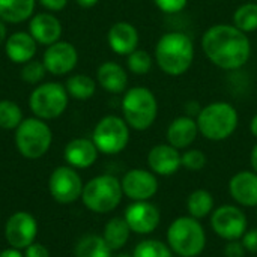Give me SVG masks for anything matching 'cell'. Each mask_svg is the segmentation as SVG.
Wrapping results in <instances>:
<instances>
[{"instance_id": "cell-1", "label": "cell", "mask_w": 257, "mask_h": 257, "mask_svg": "<svg viewBox=\"0 0 257 257\" xmlns=\"http://www.w3.org/2000/svg\"><path fill=\"white\" fill-rule=\"evenodd\" d=\"M206 57L221 69L233 71L242 68L251 54L250 39L242 30L230 24H215L202 38Z\"/></svg>"}, {"instance_id": "cell-2", "label": "cell", "mask_w": 257, "mask_h": 257, "mask_svg": "<svg viewBox=\"0 0 257 257\" xmlns=\"http://www.w3.org/2000/svg\"><path fill=\"white\" fill-rule=\"evenodd\" d=\"M155 59L161 71L167 75H182L193 63L194 44L190 36L182 32H169L158 39Z\"/></svg>"}, {"instance_id": "cell-3", "label": "cell", "mask_w": 257, "mask_h": 257, "mask_svg": "<svg viewBox=\"0 0 257 257\" xmlns=\"http://www.w3.org/2000/svg\"><path fill=\"white\" fill-rule=\"evenodd\" d=\"M238 111L229 102H212L203 107L197 116L199 133L212 142L229 139L238 126Z\"/></svg>"}, {"instance_id": "cell-4", "label": "cell", "mask_w": 257, "mask_h": 257, "mask_svg": "<svg viewBox=\"0 0 257 257\" xmlns=\"http://www.w3.org/2000/svg\"><path fill=\"white\" fill-rule=\"evenodd\" d=\"M167 242L178 256L197 257L206 245V235L196 218L179 217L169 226Z\"/></svg>"}, {"instance_id": "cell-5", "label": "cell", "mask_w": 257, "mask_h": 257, "mask_svg": "<svg viewBox=\"0 0 257 257\" xmlns=\"http://www.w3.org/2000/svg\"><path fill=\"white\" fill-rule=\"evenodd\" d=\"M122 184L111 175H99L90 179L81 193L84 206L96 214H107L116 209L122 200Z\"/></svg>"}, {"instance_id": "cell-6", "label": "cell", "mask_w": 257, "mask_h": 257, "mask_svg": "<svg viewBox=\"0 0 257 257\" xmlns=\"http://www.w3.org/2000/svg\"><path fill=\"white\" fill-rule=\"evenodd\" d=\"M122 113L128 126L137 131H145L152 126L157 119V98L146 87H133L122 99Z\"/></svg>"}, {"instance_id": "cell-7", "label": "cell", "mask_w": 257, "mask_h": 257, "mask_svg": "<svg viewBox=\"0 0 257 257\" xmlns=\"http://www.w3.org/2000/svg\"><path fill=\"white\" fill-rule=\"evenodd\" d=\"M53 142V133L50 126L39 117L23 119L15 130V145L18 152L29 158L38 160L44 157Z\"/></svg>"}, {"instance_id": "cell-8", "label": "cell", "mask_w": 257, "mask_h": 257, "mask_svg": "<svg viewBox=\"0 0 257 257\" xmlns=\"http://www.w3.org/2000/svg\"><path fill=\"white\" fill-rule=\"evenodd\" d=\"M68 99L69 95L65 86L50 81L39 84L33 89L29 98V107L35 117L50 120L63 114L68 107Z\"/></svg>"}, {"instance_id": "cell-9", "label": "cell", "mask_w": 257, "mask_h": 257, "mask_svg": "<svg viewBox=\"0 0 257 257\" xmlns=\"http://www.w3.org/2000/svg\"><path fill=\"white\" fill-rule=\"evenodd\" d=\"M92 140L99 152L116 155L122 152L130 142V126L125 119L119 116H105L96 123Z\"/></svg>"}, {"instance_id": "cell-10", "label": "cell", "mask_w": 257, "mask_h": 257, "mask_svg": "<svg viewBox=\"0 0 257 257\" xmlns=\"http://www.w3.org/2000/svg\"><path fill=\"white\" fill-rule=\"evenodd\" d=\"M51 197L63 205L74 203L81 197L83 182L80 175L71 166H60L53 170L48 179Z\"/></svg>"}, {"instance_id": "cell-11", "label": "cell", "mask_w": 257, "mask_h": 257, "mask_svg": "<svg viewBox=\"0 0 257 257\" xmlns=\"http://www.w3.org/2000/svg\"><path fill=\"white\" fill-rule=\"evenodd\" d=\"M211 226L220 238L226 241H238L247 232V217L239 208L224 205L212 211Z\"/></svg>"}, {"instance_id": "cell-12", "label": "cell", "mask_w": 257, "mask_h": 257, "mask_svg": "<svg viewBox=\"0 0 257 257\" xmlns=\"http://www.w3.org/2000/svg\"><path fill=\"white\" fill-rule=\"evenodd\" d=\"M36 235L38 223L32 214L26 211H18L8 218L5 226V238L11 247L26 250L35 242Z\"/></svg>"}, {"instance_id": "cell-13", "label": "cell", "mask_w": 257, "mask_h": 257, "mask_svg": "<svg viewBox=\"0 0 257 257\" xmlns=\"http://www.w3.org/2000/svg\"><path fill=\"white\" fill-rule=\"evenodd\" d=\"M120 184L123 194L134 202L149 200L158 191V179L155 173L143 169H133L126 172Z\"/></svg>"}, {"instance_id": "cell-14", "label": "cell", "mask_w": 257, "mask_h": 257, "mask_svg": "<svg viewBox=\"0 0 257 257\" xmlns=\"http://www.w3.org/2000/svg\"><path fill=\"white\" fill-rule=\"evenodd\" d=\"M125 221L128 223L131 232L139 235L152 233L161 221V214L158 208L145 200V202H134L125 211Z\"/></svg>"}, {"instance_id": "cell-15", "label": "cell", "mask_w": 257, "mask_h": 257, "mask_svg": "<svg viewBox=\"0 0 257 257\" xmlns=\"http://www.w3.org/2000/svg\"><path fill=\"white\" fill-rule=\"evenodd\" d=\"M42 62L50 74L65 75L75 68L78 62V53L72 44L65 41H57L48 45V48L44 53Z\"/></svg>"}, {"instance_id": "cell-16", "label": "cell", "mask_w": 257, "mask_h": 257, "mask_svg": "<svg viewBox=\"0 0 257 257\" xmlns=\"http://www.w3.org/2000/svg\"><path fill=\"white\" fill-rule=\"evenodd\" d=\"M148 164L152 173L170 176L182 167L179 149L172 145H157L148 154Z\"/></svg>"}, {"instance_id": "cell-17", "label": "cell", "mask_w": 257, "mask_h": 257, "mask_svg": "<svg viewBox=\"0 0 257 257\" xmlns=\"http://www.w3.org/2000/svg\"><path fill=\"white\" fill-rule=\"evenodd\" d=\"M29 33L38 44L51 45L60 39L62 23L53 14L41 12L32 17L29 23Z\"/></svg>"}, {"instance_id": "cell-18", "label": "cell", "mask_w": 257, "mask_h": 257, "mask_svg": "<svg viewBox=\"0 0 257 257\" xmlns=\"http://www.w3.org/2000/svg\"><path fill=\"white\" fill-rule=\"evenodd\" d=\"M107 41L110 48L119 56H128L139 45V32L137 29L126 21L114 23L107 35Z\"/></svg>"}, {"instance_id": "cell-19", "label": "cell", "mask_w": 257, "mask_h": 257, "mask_svg": "<svg viewBox=\"0 0 257 257\" xmlns=\"http://www.w3.org/2000/svg\"><path fill=\"white\" fill-rule=\"evenodd\" d=\"M230 196L242 206H257V173L256 172H239L229 182Z\"/></svg>"}, {"instance_id": "cell-20", "label": "cell", "mask_w": 257, "mask_h": 257, "mask_svg": "<svg viewBox=\"0 0 257 257\" xmlns=\"http://www.w3.org/2000/svg\"><path fill=\"white\" fill-rule=\"evenodd\" d=\"M98 152L93 140L74 139L65 148V160L74 169H87L96 161Z\"/></svg>"}, {"instance_id": "cell-21", "label": "cell", "mask_w": 257, "mask_h": 257, "mask_svg": "<svg viewBox=\"0 0 257 257\" xmlns=\"http://www.w3.org/2000/svg\"><path fill=\"white\" fill-rule=\"evenodd\" d=\"M5 53L14 63H27L36 54V41L27 32L12 33L5 44Z\"/></svg>"}, {"instance_id": "cell-22", "label": "cell", "mask_w": 257, "mask_h": 257, "mask_svg": "<svg viewBox=\"0 0 257 257\" xmlns=\"http://www.w3.org/2000/svg\"><path fill=\"white\" fill-rule=\"evenodd\" d=\"M197 134V120L190 116H179L167 128V142L176 149H185L194 143Z\"/></svg>"}, {"instance_id": "cell-23", "label": "cell", "mask_w": 257, "mask_h": 257, "mask_svg": "<svg viewBox=\"0 0 257 257\" xmlns=\"http://www.w3.org/2000/svg\"><path fill=\"white\" fill-rule=\"evenodd\" d=\"M96 80L104 90L111 92V93H120L126 87L128 75L119 63L105 62L98 68Z\"/></svg>"}, {"instance_id": "cell-24", "label": "cell", "mask_w": 257, "mask_h": 257, "mask_svg": "<svg viewBox=\"0 0 257 257\" xmlns=\"http://www.w3.org/2000/svg\"><path fill=\"white\" fill-rule=\"evenodd\" d=\"M35 0H0V20L5 23H23L33 15Z\"/></svg>"}, {"instance_id": "cell-25", "label": "cell", "mask_w": 257, "mask_h": 257, "mask_svg": "<svg viewBox=\"0 0 257 257\" xmlns=\"http://www.w3.org/2000/svg\"><path fill=\"white\" fill-rule=\"evenodd\" d=\"M130 233H131V229H130L128 223L125 221V218L114 217L105 224L102 238L107 242V245L113 251H116V250H120L128 242Z\"/></svg>"}, {"instance_id": "cell-26", "label": "cell", "mask_w": 257, "mask_h": 257, "mask_svg": "<svg viewBox=\"0 0 257 257\" xmlns=\"http://www.w3.org/2000/svg\"><path fill=\"white\" fill-rule=\"evenodd\" d=\"M111 248L102 236L86 235L75 245V257H111Z\"/></svg>"}, {"instance_id": "cell-27", "label": "cell", "mask_w": 257, "mask_h": 257, "mask_svg": "<svg viewBox=\"0 0 257 257\" xmlns=\"http://www.w3.org/2000/svg\"><path fill=\"white\" fill-rule=\"evenodd\" d=\"M65 89L71 98L78 101H87L95 95L96 84L92 77L86 74H75L68 78Z\"/></svg>"}, {"instance_id": "cell-28", "label": "cell", "mask_w": 257, "mask_h": 257, "mask_svg": "<svg viewBox=\"0 0 257 257\" xmlns=\"http://www.w3.org/2000/svg\"><path fill=\"white\" fill-rule=\"evenodd\" d=\"M187 209L190 212V217L200 220L208 217L214 209V197L206 190H196L188 196L187 200Z\"/></svg>"}, {"instance_id": "cell-29", "label": "cell", "mask_w": 257, "mask_h": 257, "mask_svg": "<svg viewBox=\"0 0 257 257\" xmlns=\"http://www.w3.org/2000/svg\"><path fill=\"white\" fill-rule=\"evenodd\" d=\"M233 26L244 33L257 30V3H245L239 6L233 14Z\"/></svg>"}, {"instance_id": "cell-30", "label": "cell", "mask_w": 257, "mask_h": 257, "mask_svg": "<svg viewBox=\"0 0 257 257\" xmlns=\"http://www.w3.org/2000/svg\"><path fill=\"white\" fill-rule=\"evenodd\" d=\"M23 122V111L20 105L9 99L0 101V128L17 130Z\"/></svg>"}, {"instance_id": "cell-31", "label": "cell", "mask_w": 257, "mask_h": 257, "mask_svg": "<svg viewBox=\"0 0 257 257\" xmlns=\"http://www.w3.org/2000/svg\"><path fill=\"white\" fill-rule=\"evenodd\" d=\"M133 257H172V250L161 241L146 239L137 244L133 251Z\"/></svg>"}, {"instance_id": "cell-32", "label": "cell", "mask_w": 257, "mask_h": 257, "mask_svg": "<svg viewBox=\"0 0 257 257\" xmlns=\"http://www.w3.org/2000/svg\"><path fill=\"white\" fill-rule=\"evenodd\" d=\"M152 66V57L145 50H134L131 54H128V68L136 75H145L149 72Z\"/></svg>"}, {"instance_id": "cell-33", "label": "cell", "mask_w": 257, "mask_h": 257, "mask_svg": "<svg viewBox=\"0 0 257 257\" xmlns=\"http://www.w3.org/2000/svg\"><path fill=\"white\" fill-rule=\"evenodd\" d=\"M45 72H47V69H45L44 62L32 59L27 63H24V66L21 69V78L29 84H36L44 78Z\"/></svg>"}, {"instance_id": "cell-34", "label": "cell", "mask_w": 257, "mask_h": 257, "mask_svg": "<svg viewBox=\"0 0 257 257\" xmlns=\"http://www.w3.org/2000/svg\"><path fill=\"white\" fill-rule=\"evenodd\" d=\"M181 164L182 167L188 170H202L206 166V155L199 149H190L181 155Z\"/></svg>"}, {"instance_id": "cell-35", "label": "cell", "mask_w": 257, "mask_h": 257, "mask_svg": "<svg viewBox=\"0 0 257 257\" xmlns=\"http://www.w3.org/2000/svg\"><path fill=\"white\" fill-rule=\"evenodd\" d=\"M157 8L166 14H175V12H181L185 6L188 0H154Z\"/></svg>"}, {"instance_id": "cell-36", "label": "cell", "mask_w": 257, "mask_h": 257, "mask_svg": "<svg viewBox=\"0 0 257 257\" xmlns=\"http://www.w3.org/2000/svg\"><path fill=\"white\" fill-rule=\"evenodd\" d=\"M242 241V245L247 251L250 253H257V229L253 230H248L244 233V236L241 238Z\"/></svg>"}, {"instance_id": "cell-37", "label": "cell", "mask_w": 257, "mask_h": 257, "mask_svg": "<svg viewBox=\"0 0 257 257\" xmlns=\"http://www.w3.org/2000/svg\"><path fill=\"white\" fill-rule=\"evenodd\" d=\"M245 248L242 245V242L238 241H229V244L224 248V256L226 257H244L245 254Z\"/></svg>"}, {"instance_id": "cell-38", "label": "cell", "mask_w": 257, "mask_h": 257, "mask_svg": "<svg viewBox=\"0 0 257 257\" xmlns=\"http://www.w3.org/2000/svg\"><path fill=\"white\" fill-rule=\"evenodd\" d=\"M24 257H50V251L47 250L45 245L39 242H33L29 245L24 251Z\"/></svg>"}, {"instance_id": "cell-39", "label": "cell", "mask_w": 257, "mask_h": 257, "mask_svg": "<svg viewBox=\"0 0 257 257\" xmlns=\"http://www.w3.org/2000/svg\"><path fill=\"white\" fill-rule=\"evenodd\" d=\"M39 2L44 8H47L48 11H54V12L62 11L68 3V0H39Z\"/></svg>"}, {"instance_id": "cell-40", "label": "cell", "mask_w": 257, "mask_h": 257, "mask_svg": "<svg viewBox=\"0 0 257 257\" xmlns=\"http://www.w3.org/2000/svg\"><path fill=\"white\" fill-rule=\"evenodd\" d=\"M0 257H24V256H23V253H21L18 248L11 247V248L3 250V251L0 253Z\"/></svg>"}, {"instance_id": "cell-41", "label": "cell", "mask_w": 257, "mask_h": 257, "mask_svg": "<svg viewBox=\"0 0 257 257\" xmlns=\"http://www.w3.org/2000/svg\"><path fill=\"white\" fill-rule=\"evenodd\" d=\"M99 0H77V3L81 6V8H92L98 3Z\"/></svg>"}, {"instance_id": "cell-42", "label": "cell", "mask_w": 257, "mask_h": 257, "mask_svg": "<svg viewBox=\"0 0 257 257\" xmlns=\"http://www.w3.org/2000/svg\"><path fill=\"white\" fill-rule=\"evenodd\" d=\"M251 167H253V172H256L257 173V145L253 148V151H251Z\"/></svg>"}, {"instance_id": "cell-43", "label": "cell", "mask_w": 257, "mask_h": 257, "mask_svg": "<svg viewBox=\"0 0 257 257\" xmlns=\"http://www.w3.org/2000/svg\"><path fill=\"white\" fill-rule=\"evenodd\" d=\"M6 35H8L6 24H5V21H2V20H0V44L6 39Z\"/></svg>"}, {"instance_id": "cell-44", "label": "cell", "mask_w": 257, "mask_h": 257, "mask_svg": "<svg viewBox=\"0 0 257 257\" xmlns=\"http://www.w3.org/2000/svg\"><path fill=\"white\" fill-rule=\"evenodd\" d=\"M250 130H251V134L257 137V114L251 119V123H250Z\"/></svg>"}, {"instance_id": "cell-45", "label": "cell", "mask_w": 257, "mask_h": 257, "mask_svg": "<svg viewBox=\"0 0 257 257\" xmlns=\"http://www.w3.org/2000/svg\"><path fill=\"white\" fill-rule=\"evenodd\" d=\"M116 257H133V256H130V254H117Z\"/></svg>"}]
</instances>
